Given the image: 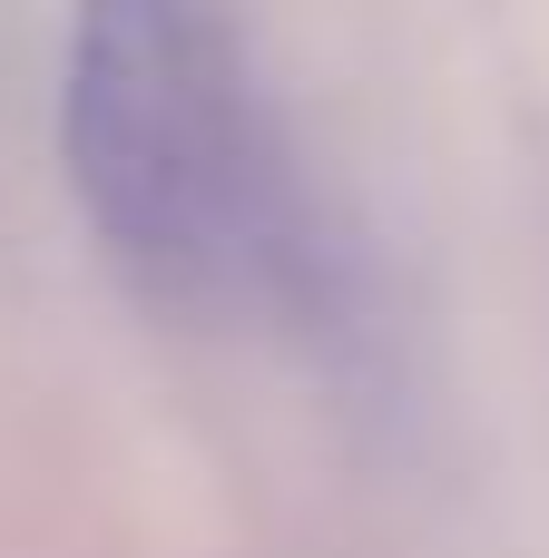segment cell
Listing matches in <instances>:
<instances>
[{
  "instance_id": "obj_1",
  "label": "cell",
  "mask_w": 549,
  "mask_h": 558,
  "mask_svg": "<svg viewBox=\"0 0 549 558\" xmlns=\"http://www.w3.org/2000/svg\"><path fill=\"white\" fill-rule=\"evenodd\" d=\"M59 167L147 314L255 324L305 265L295 157L226 0H79Z\"/></svg>"
}]
</instances>
